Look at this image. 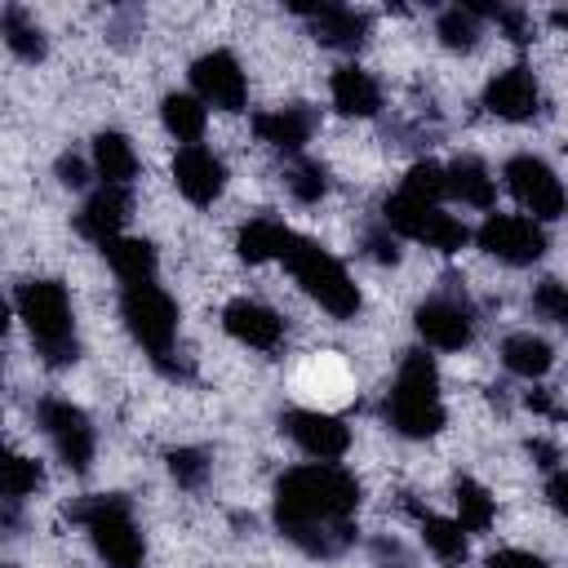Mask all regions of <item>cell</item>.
<instances>
[{"mask_svg":"<svg viewBox=\"0 0 568 568\" xmlns=\"http://www.w3.org/2000/svg\"><path fill=\"white\" fill-rule=\"evenodd\" d=\"M359 479L337 462H306L275 479V528L311 559H333L355 541Z\"/></svg>","mask_w":568,"mask_h":568,"instance_id":"obj_1","label":"cell"},{"mask_svg":"<svg viewBox=\"0 0 568 568\" xmlns=\"http://www.w3.org/2000/svg\"><path fill=\"white\" fill-rule=\"evenodd\" d=\"M382 417L404 439H430L444 430L448 413L439 399V368L426 351H404L399 373L382 399Z\"/></svg>","mask_w":568,"mask_h":568,"instance_id":"obj_2","label":"cell"},{"mask_svg":"<svg viewBox=\"0 0 568 568\" xmlns=\"http://www.w3.org/2000/svg\"><path fill=\"white\" fill-rule=\"evenodd\" d=\"M18 320L36 346V355L49 368H67L80 355V337H75V311L71 297L58 280H22L13 293Z\"/></svg>","mask_w":568,"mask_h":568,"instance_id":"obj_3","label":"cell"},{"mask_svg":"<svg viewBox=\"0 0 568 568\" xmlns=\"http://www.w3.org/2000/svg\"><path fill=\"white\" fill-rule=\"evenodd\" d=\"M280 262L297 280V288L311 302H320V311H328L333 320H355L359 315V288H355L351 271L320 240L293 231L288 244H284V253H280Z\"/></svg>","mask_w":568,"mask_h":568,"instance_id":"obj_4","label":"cell"},{"mask_svg":"<svg viewBox=\"0 0 568 568\" xmlns=\"http://www.w3.org/2000/svg\"><path fill=\"white\" fill-rule=\"evenodd\" d=\"M71 519L89 532V541H93V550L106 568H142L146 541H142V528L133 519L129 497H120V493L84 497V501L71 506Z\"/></svg>","mask_w":568,"mask_h":568,"instance_id":"obj_5","label":"cell"},{"mask_svg":"<svg viewBox=\"0 0 568 568\" xmlns=\"http://www.w3.org/2000/svg\"><path fill=\"white\" fill-rule=\"evenodd\" d=\"M120 320H124L129 337L151 355V364H160L164 373H178L173 368L178 302L160 284H124V293H120Z\"/></svg>","mask_w":568,"mask_h":568,"instance_id":"obj_6","label":"cell"},{"mask_svg":"<svg viewBox=\"0 0 568 568\" xmlns=\"http://www.w3.org/2000/svg\"><path fill=\"white\" fill-rule=\"evenodd\" d=\"M382 226H390L395 235L404 240H417L435 253H457L466 240H470V226L453 213H444V204H426V200H413L404 191L386 195L382 204Z\"/></svg>","mask_w":568,"mask_h":568,"instance_id":"obj_7","label":"cell"},{"mask_svg":"<svg viewBox=\"0 0 568 568\" xmlns=\"http://www.w3.org/2000/svg\"><path fill=\"white\" fill-rule=\"evenodd\" d=\"M501 178H506V191L515 195V204L532 222H555V217L568 213V191H564L559 173L541 155H528V151L510 155L506 169H501Z\"/></svg>","mask_w":568,"mask_h":568,"instance_id":"obj_8","label":"cell"},{"mask_svg":"<svg viewBox=\"0 0 568 568\" xmlns=\"http://www.w3.org/2000/svg\"><path fill=\"white\" fill-rule=\"evenodd\" d=\"M36 422L44 430V439L53 444L58 462L75 475H84L93 466V453H98V435H93V422L84 408H75L71 399H40L36 404Z\"/></svg>","mask_w":568,"mask_h":568,"instance_id":"obj_9","label":"cell"},{"mask_svg":"<svg viewBox=\"0 0 568 568\" xmlns=\"http://www.w3.org/2000/svg\"><path fill=\"white\" fill-rule=\"evenodd\" d=\"M475 244L506 266H532L546 253V231L528 213H488L475 231Z\"/></svg>","mask_w":568,"mask_h":568,"instance_id":"obj_10","label":"cell"},{"mask_svg":"<svg viewBox=\"0 0 568 568\" xmlns=\"http://www.w3.org/2000/svg\"><path fill=\"white\" fill-rule=\"evenodd\" d=\"M191 89L204 106H217V111H244L248 106V80H244V67L231 49H209L191 62Z\"/></svg>","mask_w":568,"mask_h":568,"instance_id":"obj_11","label":"cell"},{"mask_svg":"<svg viewBox=\"0 0 568 568\" xmlns=\"http://www.w3.org/2000/svg\"><path fill=\"white\" fill-rule=\"evenodd\" d=\"M413 328L430 351H462L475 342V311L457 293H435L413 311Z\"/></svg>","mask_w":568,"mask_h":568,"instance_id":"obj_12","label":"cell"},{"mask_svg":"<svg viewBox=\"0 0 568 568\" xmlns=\"http://www.w3.org/2000/svg\"><path fill=\"white\" fill-rule=\"evenodd\" d=\"M280 430L311 457V462H337L351 448V426L324 408H288L280 417Z\"/></svg>","mask_w":568,"mask_h":568,"instance_id":"obj_13","label":"cell"},{"mask_svg":"<svg viewBox=\"0 0 568 568\" xmlns=\"http://www.w3.org/2000/svg\"><path fill=\"white\" fill-rule=\"evenodd\" d=\"M484 111L497 115V120H510V124H524L541 111V89H537V75L515 62L506 71H497L488 84H484Z\"/></svg>","mask_w":568,"mask_h":568,"instance_id":"obj_14","label":"cell"},{"mask_svg":"<svg viewBox=\"0 0 568 568\" xmlns=\"http://www.w3.org/2000/svg\"><path fill=\"white\" fill-rule=\"evenodd\" d=\"M222 328H226V337H235L240 346L262 351V355L284 342V320H280V311H271L266 302H253V297L226 302V306H222Z\"/></svg>","mask_w":568,"mask_h":568,"instance_id":"obj_15","label":"cell"},{"mask_svg":"<svg viewBox=\"0 0 568 568\" xmlns=\"http://www.w3.org/2000/svg\"><path fill=\"white\" fill-rule=\"evenodd\" d=\"M173 186L191 200V204H213L226 191V164L222 155H213L209 146H178L173 155Z\"/></svg>","mask_w":568,"mask_h":568,"instance_id":"obj_16","label":"cell"},{"mask_svg":"<svg viewBox=\"0 0 568 568\" xmlns=\"http://www.w3.org/2000/svg\"><path fill=\"white\" fill-rule=\"evenodd\" d=\"M297 18L311 22V36L328 49H359L368 40L373 18L351 9V4H288Z\"/></svg>","mask_w":568,"mask_h":568,"instance_id":"obj_17","label":"cell"},{"mask_svg":"<svg viewBox=\"0 0 568 568\" xmlns=\"http://www.w3.org/2000/svg\"><path fill=\"white\" fill-rule=\"evenodd\" d=\"M129 222V186H98L93 195H84L80 213H75V231L84 240H93L98 248L111 244L115 235H124Z\"/></svg>","mask_w":568,"mask_h":568,"instance_id":"obj_18","label":"cell"},{"mask_svg":"<svg viewBox=\"0 0 568 568\" xmlns=\"http://www.w3.org/2000/svg\"><path fill=\"white\" fill-rule=\"evenodd\" d=\"M253 133H257L266 146H275V151L297 155V151L311 142V133H315V111L302 106V102L257 111V115H253Z\"/></svg>","mask_w":568,"mask_h":568,"instance_id":"obj_19","label":"cell"},{"mask_svg":"<svg viewBox=\"0 0 568 568\" xmlns=\"http://www.w3.org/2000/svg\"><path fill=\"white\" fill-rule=\"evenodd\" d=\"M328 93H333V106H337L342 115H351V120H368V115L382 111V89H377V80H373L364 67H355V62H346V67L333 71Z\"/></svg>","mask_w":568,"mask_h":568,"instance_id":"obj_20","label":"cell"},{"mask_svg":"<svg viewBox=\"0 0 568 568\" xmlns=\"http://www.w3.org/2000/svg\"><path fill=\"white\" fill-rule=\"evenodd\" d=\"M89 164H93V178H102V186H129L138 178V151L124 133L115 129H102L89 146Z\"/></svg>","mask_w":568,"mask_h":568,"instance_id":"obj_21","label":"cell"},{"mask_svg":"<svg viewBox=\"0 0 568 568\" xmlns=\"http://www.w3.org/2000/svg\"><path fill=\"white\" fill-rule=\"evenodd\" d=\"M102 257L115 271V280H124V284H155L160 253H155L151 240H142V235H115L111 244H102Z\"/></svg>","mask_w":568,"mask_h":568,"instance_id":"obj_22","label":"cell"},{"mask_svg":"<svg viewBox=\"0 0 568 568\" xmlns=\"http://www.w3.org/2000/svg\"><path fill=\"white\" fill-rule=\"evenodd\" d=\"M444 173H448V195H453V200H462L466 209H493V200H497V178L488 173L484 160L462 155V160H453Z\"/></svg>","mask_w":568,"mask_h":568,"instance_id":"obj_23","label":"cell"},{"mask_svg":"<svg viewBox=\"0 0 568 568\" xmlns=\"http://www.w3.org/2000/svg\"><path fill=\"white\" fill-rule=\"evenodd\" d=\"M417 528H422V546H426L444 568H462V564H466L470 546H466V528H462L457 519L417 510Z\"/></svg>","mask_w":568,"mask_h":568,"instance_id":"obj_24","label":"cell"},{"mask_svg":"<svg viewBox=\"0 0 568 568\" xmlns=\"http://www.w3.org/2000/svg\"><path fill=\"white\" fill-rule=\"evenodd\" d=\"M160 124L169 129V138H178L182 146H200L204 124H209V106L195 93H164L160 102Z\"/></svg>","mask_w":568,"mask_h":568,"instance_id":"obj_25","label":"cell"},{"mask_svg":"<svg viewBox=\"0 0 568 568\" xmlns=\"http://www.w3.org/2000/svg\"><path fill=\"white\" fill-rule=\"evenodd\" d=\"M501 364H506V373H515V377H524V382H537V377L550 373L555 351H550V342L537 337V333H510V337L501 342Z\"/></svg>","mask_w":568,"mask_h":568,"instance_id":"obj_26","label":"cell"},{"mask_svg":"<svg viewBox=\"0 0 568 568\" xmlns=\"http://www.w3.org/2000/svg\"><path fill=\"white\" fill-rule=\"evenodd\" d=\"M288 235H293V231H288L280 217H253V222H244V226L235 231V253L257 266V262L280 257L284 244H288Z\"/></svg>","mask_w":568,"mask_h":568,"instance_id":"obj_27","label":"cell"},{"mask_svg":"<svg viewBox=\"0 0 568 568\" xmlns=\"http://www.w3.org/2000/svg\"><path fill=\"white\" fill-rule=\"evenodd\" d=\"M453 506H457V524H462L466 532H488V528H493L497 501H493V493H488L479 479L457 475V484H453Z\"/></svg>","mask_w":568,"mask_h":568,"instance_id":"obj_28","label":"cell"},{"mask_svg":"<svg viewBox=\"0 0 568 568\" xmlns=\"http://www.w3.org/2000/svg\"><path fill=\"white\" fill-rule=\"evenodd\" d=\"M0 27H4V44H9V53L13 58H22V62H40L44 58V31H40V22L36 18H27L18 4H4V18H0Z\"/></svg>","mask_w":568,"mask_h":568,"instance_id":"obj_29","label":"cell"},{"mask_svg":"<svg viewBox=\"0 0 568 568\" xmlns=\"http://www.w3.org/2000/svg\"><path fill=\"white\" fill-rule=\"evenodd\" d=\"M44 484V470H40V462L36 457H27V453H4V462H0V493H4V501L9 506H18L22 497H31L36 488Z\"/></svg>","mask_w":568,"mask_h":568,"instance_id":"obj_30","label":"cell"},{"mask_svg":"<svg viewBox=\"0 0 568 568\" xmlns=\"http://www.w3.org/2000/svg\"><path fill=\"white\" fill-rule=\"evenodd\" d=\"M479 13L470 9V4H453V9H444L439 13V22H435V36H439V44L444 49H453V53H470L475 44H479Z\"/></svg>","mask_w":568,"mask_h":568,"instance_id":"obj_31","label":"cell"},{"mask_svg":"<svg viewBox=\"0 0 568 568\" xmlns=\"http://www.w3.org/2000/svg\"><path fill=\"white\" fill-rule=\"evenodd\" d=\"M284 182H288V195L297 204H315V200L328 195V169L320 160H293L288 173H284Z\"/></svg>","mask_w":568,"mask_h":568,"instance_id":"obj_32","label":"cell"},{"mask_svg":"<svg viewBox=\"0 0 568 568\" xmlns=\"http://www.w3.org/2000/svg\"><path fill=\"white\" fill-rule=\"evenodd\" d=\"M209 453L204 448H173L169 453V475L178 479V488H200L209 479Z\"/></svg>","mask_w":568,"mask_h":568,"instance_id":"obj_33","label":"cell"},{"mask_svg":"<svg viewBox=\"0 0 568 568\" xmlns=\"http://www.w3.org/2000/svg\"><path fill=\"white\" fill-rule=\"evenodd\" d=\"M532 311L559 328H568V284L564 280H541L532 288Z\"/></svg>","mask_w":568,"mask_h":568,"instance_id":"obj_34","label":"cell"},{"mask_svg":"<svg viewBox=\"0 0 568 568\" xmlns=\"http://www.w3.org/2000/svg\"><path fill=\"white\" fill-rule=\"evenodd\" d=\"M364 248H368V257L382 262V266H395V262H399V244H395V231H390V226L368 231V235H364Z\"/></svg>","mask_w":568,"mask_h":568,"instance_id":"obj_35","label":"cell"},{"mask_svg":"<svg viewBox=\"0 0 568 568\" xmlns=\"http://www.w3.org/2000/svg\"><path fill=\"white\" fill-rule=\"evenodd\" d=\"M484 568H550V564H546L541 555H532V550H515V546H506V550H493Z\"/></svg>","mask_w":568,"mask_h":568,"instance_id":"obj_36","label":"cell"},{"mask_svg":"<svg viewBox=\"0 0 568 568\" xmlns=\"http://www.w3.org/2000/svg\"><path fill=\"white\" fill-rule=\"evenodd\" d=\"M89 160H80V155H58V182L62 186H71V191H80L84 182H89Z\"/></svg>","mask_w":568,"mask_h":568,"instance_id":"obj_37","label":"cell"},{"mask_svg":"<svg viewBox=\"0 0 568 568\" xmlns=\"http://www.w3.org/2000/svg\"><path fill=\"white\" fill-rule=\"evenodd\" d=\"M546 497H550V506H555L559 515H568V470H555V475H550Z\"/></svg>","mask_w":568,"mask_h":568,"instance_id":"obj_38","label":"cell"},{"mask_svg":"<svg viewBox=\"0 0 568 568\" xmlns=\"http://www.w3.org/2000/svg\"><path fill=\"white\" fill-rule=\"evenodd\" d=\"M555 27H564V31H568V9H559V13H555Z\"/></svg>","mask_w":568,"mask_h":568,"instance_id":"obj_39","label":"cell"}]
</instances>
